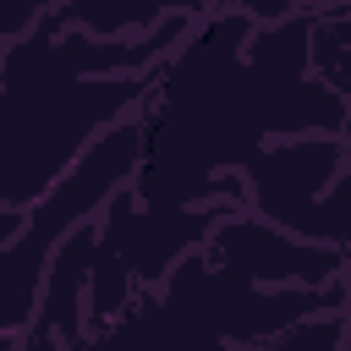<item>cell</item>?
<instances>
[{
	"label": "cell",
	"instance_id": "obj_1",
	"mask_svg": "<svg viewBox=\"0 0 351 351\" xmlns=\"http://www.w3.org/2000/svg\"><path fill=\"white\" fill-rule=\"evenodd\" d=\"M225 214H241L230 203H192V208H154L137 192H115L99 214V247H93V280H88V318L99 329L126 313V296L137 285H165L181 258L203 252Z\"/></svg>",
	"mask_w": 351,
	"mask_h": 351
},
{
	"label": "cell",
	"instance_id": "obj_2",
	"mask_svg": "<svg viewBox=\"0 0 351 351\" xmlns=\"http://www.w3.org/2000/svg\"><path fill=\"white\" fill-rule=\"evenodd\" d=\"M346 159V137H280L241 165L247 203L269 225L351 258V176H340Z\"/></svg>",
	"mask_w": 351,
	"mask_h": 351
},
{
	"label": "cell",
	"instance_id": "obj_3",
	"mask_svg": "<svg viewBox=\"0 0 351 351\" xmlns=\"http://www.w3.org/2000/svg\"><path fill=\"white\" fill-rule=\"evenodd\" d=\"M203 252L252 285H335V280H346V263H351L340 247L302 241L252 214H225Z\"/></svg>",
	"mask_w": 351,
	"mask_h": 351
},
{
	"label": "cell",
	"instance_id": "obj_4",
	"mask_svg": "<svg viewBox=\"0 0 351 351\" xmlns=\"http://www.w3.org/2000/svg\"><path fill=\"white\" fill-rule=\"evenodd\" d=\"M208 16L214 0H66L55 5L38 27L60 33V27H77V33H93V38H126L132 27H148V22H165V16Z\"/></svg>",
	"mask_w": 351,
	"mask_h": 351
},
{
	"label": "cell",
	"instance_id": "obj_5",
	"mask_svg": "<svg viewBox=\"0 0 351 351\" xmlns=\"http://www.w3.org/2000/svg\"><path fill=\"white\" fill-rule=\"evenodd\" d=\"M346 329H351V313H329V318H307V324H296L274 340H258L247 351H340Z\"/></svg>",
	"mask_w": 351,
	"mask_h": 351
},
{
	"label": "cell",
	"instance_id": "obj_6",
	"mask_svg": "<svg viewBox=\"0 0 351 351\" xmlns=\"http://www.w3.org/2000/svg\"><path fill=\"white\" fill-rule=\"evenodd\" d=\"M219 11H241V16H252L258 27H269V22H285L296 5H291V0H219Z\"/></svg>",
	"mask_w": 351,
	"mask_h": 351
},
{
	"label": "cell",
	"instance_id": "obj_7",
	"mask_svg": "<svg viewBox=\"0 0 351 351\" xmlns=\"http://www.w3.org/2000/svg\"><path fill=\"white\" fill-rule=\"evenodd\" d=\"M340 351H351V329H346V346H340Z\"/></svg>",
	"mask_w": 351,
	"mask_h": 351
},
{
	"label": "cell",
	"instance_id": "obj_8",
	"mask_svg": "<svg viewBox=\"0 0 351 351\" xmlns=\"http://www.w3.org/2000/svg\"><path fill=\"white\" fill-rule=\"evenodd\" d=\"M346 291H351V263H346Z\"/></svg>",
	"mask_w": 351,
	"mask_h": 351
}]
</instances>
